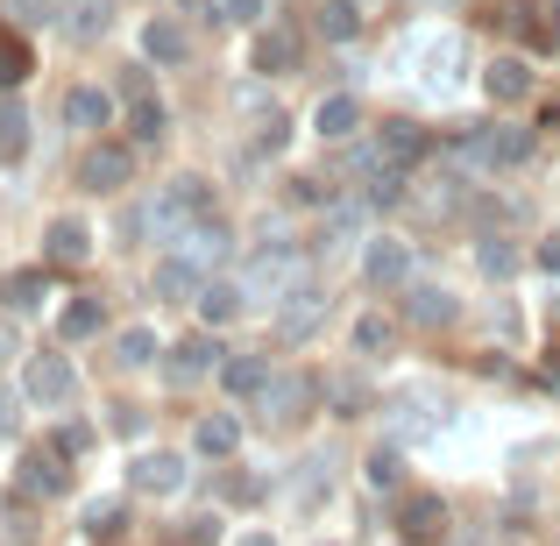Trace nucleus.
<instances>
[{
	"label": "nucleus",
	"mask_w": 560,
	"mask_h": 546,
	"mask_svg": "<svg viewBox=\"0 0 560 546\" xmlns=\"http://www.w3.org/2000/svg\"><path fill=\"white\" fill-rule=\"evenodd\" d=\"M22 391L36 397V405H71V391H79V369H71V356H28Z\"/></svg>",
	"instance_id": "3"
},
{
	"label": "nucleus",
	"mask_w": 560,
	"mask_h": 546,
	"mask_svg": "<svg viewBox=\"0 0 560 546\" xmlns=\"http://www.w3.org/2000/svg\"><path fill=\"white\" fill-rule=\"evenodd\" d=\"M107 426H114V433H142V411H136V405H114Z\"/></svg>",
	"instance_id": "40"
},
{
	"label": "nucleus",
	"mask_w": 560,
	"mask_h": 546,
	"mask_svg": "<svg viewBox=\"0 0 560 546\" xmlns=\"http://www.w3.org/2000/svg\"><path fill=\"white\" fill-rule=\"evenodd\" d=\"M114 362H121V369L156 362V334L150 327H121V334H114Z\"/></svg>",
	"instance_id": "30"
},
{
	"label": "nucleus",
	"mask_w": 560,
	"mask_h": 546,
	"mask_svg": "<svg viewBox=\"0 0 560 546\" xmlns=\"http://www.w3.org/2000/svg\"><path fill=\"white\" fill-rule=\"evenodd\" d=\"M319 320H327V291L299 277V284H291L284 299H277V334H284V341H305V334H313Z\"/></svg>",
	"instance_id": "4"
},
{
	"label": "nucleus",
	"mask_w": 560,
	"mask_h": 546,
	"mask_svg": "<svg viewBox=\"0 0 560 546\" xmlns=\"http://www.w3.org/2000/svg\"><path fill=\"white\" fill-rule=\"evenodd\" d=\"M85 533H93V539H114V533H121V504H93V511H85Z\"/></svg>",
	"instance_id": "38"
},
{
	"label": "nucleus",
	"mask_w": 560,
	"mask_h": 546,
	"mask_svg": "<svg viewBox=\"0 0 560 546\" xmlns=\"http://www.w3.org/2000/svg\"><path fill=\"white\" fill-rule=\"evenodd\" d=\"M22 156H28V107L0 100V164H22Z\"/></svg>",
	"instance_id": "26"
},
{
	"label": "nucleus",
	"mask_w": 560,
	"mask_h": 546,
	"mask_svg": "<svg viewBox=\"0 0 560 546\" xmlns=\"http://www.w3.org/2000/svg\"><path fill=\"white\" fill-rule=\"evenodd\" d=\"M390 433L397 440H425V433H433V419H425L419 405H390Z\"/></svg>",
	"instance_id": "36"
},
{
	"label": "nucleus",
	"mask_w": 560,
	"mask_h": 546,
	"mask_svg": "<svg viewBox=\"0 0 560 546\" xmlns=\"http://www.w3.org/2000/svg\"><path fill=\"white\" fill-rule=\"evenodd\" d=\"M128 490H142V497H178L185 490V462H178V454H136V462H128Z\"/></svg>",
	"instance_id": "6"
},
{
	"label": "nucleus",
	"mask_w": 560,
	"mask_h": 546,
	"mask_svg": "<svg viewBox=\"0 0 560 546\" xmlns=\"http://www.w3.org/2000/svg\"><path fill=\"white\" fill-rule=\"evenodd\" d=\"M164 191L185 206L191 220H206V213H213V191H206V178H178V185H164Z\"/></svg>",
	"instance_id": "32"
},
{
	"label": "nucleus",
	"mask_w": 560,
	"mask_h": 546,
	"mask_svg": "<svg viewBox=\"0 0 560 546\" xmlns=\"http://www.w3.org/2000/svg\"><path fill=\"white\" fill-rule=\"evenodd\" d=\"M539 270L560 277V234H547V242H539Z\"/></svg>",
	"instance_id": "43"
},
{
	"label": "nucleus",
	"mask_w": 560,
	"mask_h": 546,
	"mask_svg": "<svg viewBox=\"0 0 560 546\" xmlns=\"http://www.w3.org/2000/svg\"><path fill=\"white\" fill-rule=\"evenodd\" d=\"M397 525H405L411 546H425V539L447 533V504H440V497H425V490H411L405 504H397Z\"/></svg>",
	"instance_id": "12"
},
{
	"label": "nucleus",
	"mask_w": 560,
	"mask_h": 546,
	"mask_svg": "<svg viewBox=\"0 0 560 546\" xmlns=\"http://www.w3.org/2000/svg\"><path fill=\"white\" fill-rule=\"evenodd\" d=\"M242 546H270V533H248V539H242Z\"/></svg>",
	"instance_id": "44"
},
{
	"label": "nucleus",
	"mask_w": 560,
	"mask_h": 546,
	"mask_svg": "<svg viewBox=\"0 0 560 546\" xmlns=\"http://www.w3.org/2000/svg\"><path fill=\"white\" fill-rule=\"evenodd\" d=\"M362 476H370V490H405V454H397V448H376Z\"/></svg>",
	"instance_id": "31"
},
{
	"label": "nucleus",
	"mask_w": 560,
	"mask_h": 546,
	"mask_svg": "<svg viewBox=\"0 0 560 546\" xmlns=\"http://www.w3.org/2000/svg\"><path fill=\"white\" fill-rule=\"evenodd\" d=\"M476 263H482V277H511V270H518V248H511V242H497V234H490V242L476 248Z\"/></svg>",
	"instance_id": "33"
},
{
	"label": "nucleus",
	"mask_w": 560,
	"mask_h": 546,
	"mask_svg": "<svg viewBox=\"0 0 560 546\" xmlns=\"http://www.w3.org/2000/svg\"><path fill=\"white\" fill-rule=\"evenodd\" d=\"M419 156H425V128H411V121H383V128H376V164L411 171Z\"/></svg>",
	"instance_id": "17"
},
{
	"label": "nucleus",
	"mask_w": 560,
	"mask_h": 546,
	"mask_svg": "<svg viewBox=\"0 0 560 546\" xmlns=\"http://www.w3.org/2000/svg\"><path fill=\"white\" fill-rule=\"evenodd\" d=\"M482 85H490V100H497V107H511V100H525V93H533V65H525V57H497V65L482 71Z\"/></svg>",
	"instance_id": "23"
},
{
	"label": "nucleus",
	"mask_w": 560,
	"mask_h": 546,
	"mask_svg": "<svg viewBox=\"0 0 560 546\" xmlns=\"http://www.w3.org/2000/svg\"><path fill=\"white\" fill-rule=\"evenodd\" d=\"M405 313L419 327H447V320H462V299L447 284H405Z\"/></svg>",
	"instance_id": "15"
},
{
	"label": "nucleus",
	"mask_w": 560,
	"mask_h": 546,
	"mask_svg": "<svg viewBox=\"0 0 560 546\" xmlns=\"http://www.w3.org/2000/svg\"><path fill=\"white\" fill-rule=\"evenodd\" d=\"M57 28L71 43H100L114 28V0H71V8H57Z\"/></svg>",
	"instance_id": "14"
},
{
	"label": "nucleus",
	"mask_w": 560,
	"mask_h": 546,
	"mask_svg": "<svg viewBox=\"0 0 560 546\" xmlns=\"http://www.w3.org/2000/svg\"><path fill=\"white\" fill-rule=\"evenodd\" d=\"M14 483H22L28 497H65L71 490V468H65V454H57V448H36V454H22Z\"/></svg>",
	"instance_id": "7"
},
{
	"label": "nucleus",
	"mask_w": 560,
	"mask_h": 546,
	"mask_svg": "<svg viewBox=\"0 0 560 546\" xmlns=\"http://www.w3.org/2000/svg\"><path fill=\"white\" fill-rule=\"evenodd\" d=\"M185 539H191V546H213V539H220V519H191Z\"/></svg>",
	"instance_id": "42"
},
{
	"label": "nucleus",
	"mask_w": 560,
	"mask_h": 546,
	"mask_svg": "<svg viewBox=\"0 0 560 546\" xmlns=\"http://www.w3.org/2000/svg\"><path fill=\"white\" fill-rule=\"evenodd\" d=\"M178 248H185L191 263H199V270H213V263H228V256H234V234L220 228L213 213H206V220H191V228L178 234Z\"/></svg>",
	"instance_id": "11"
},
{
	"label": "nucleus",
	"mask_w": 560,
	"mask_h": 546,
	"mask_svg": "<svg viewBox=\"0 0 560 546\" xmlns=\"http://www.w3.org/2000/svg\"><path fill=\"white\" fill-rule=\"evenodd\" d=\"M142 57H150V65H185L191 57V36H185L178 14H150V22H142Z\"/></svg>",
	"instance_id": "9"
},
{
	"label": "nucleus",
	"mask_w": 560,
	"mask_h": 546,
	"mask_svg": "<svg viewBox=\"0 0 560 546\" xmlns=\"http://www.w3.org/2000/svg\"><path fill=\"white\" fill-rule=\"evenodd\" d=\"M327 405H341V419H362V405H370V397H362L355 376H327Z\"/></svg>",
	"instance_id": "34"
},
{
	"label": "nucleus",
	"mask_w": 560,
	"mask_h": 546,
	"mask_svg": "<svg viewBox=\"0 0 560 546\" xmlns=\"http://www.w3.org/2000/svg\"><path fill=\"white\" fill-rule=\"evenodd\" d=\"M171 383H199V376H213V369H220V341H213V334H185V341L178 348H171Z\"/></svg>",
	"instance_id": "10"
},
{
	"label": "nucleus",
	"mask_w": 560,
	"mask_h": 546,
	"mask_svg": "<svg viewBox=\"0 0 560 546\" xmlns=\"http://www.w3.org/2000/svg\"><path fill=\"white\" fill-rule=\"evenodd\" d=\"M0 14H8L14 28H36V22H50L57 8H50V0H0Z\"/></svg>",
	"instance_id": "37"
},
{
	"label": "nucleus",
	"mask_w": 560,
	"mask_h": 546,
	"mask_svg": "<svg viewBox=\"0 0 560 546\" xmlns=\"http://www.w3.org/2000/svg\"><path fill=\"white\" fill-rule=\"evenodd\" d=\"M191 305H199V320H206V327H228V320L248 305V291H242V284H220V277H206Z\"/></svg>",
	"instance_id": "24"
},
{
	"label": "nucleus",
	"mask_w": 560,
	"mask_h": 546,
	"mask_svg": "<svg viewBox=\"0 0 560 546\" xmlns=\"http://www.w3.org/2000/svg\"><path fill=\"white\" fill-rule=\"evenodd\" d=\"M299 65V36L291 28H262L256 36V71H291Z\"/></svg>",
	"instance_id": "28"
},
{
	"label": "nucleus",
	"mask_w": 560,
	"mask_h": 546,
	"mask_svg": "<svg viewBox=\"0 0 560 546\" xmlns=\"http://www.w3.org/2000/svg\"><path fill=\"white\" fill-rule=\"evenodd\" d=\"M313 22H319V36L348 43V36L362 28V14H355V0H319V14H313Z\"/></svg>",
	"instance_id": "29"
},
{
	"label": "nucleus",
	"mask_w": 560,
	"mask_h": 546,
	"mask_svg": "<svg viewBox=\"0 0 560 546\" xmlns=\"http://www.w3.org/2000/svg\"><path fill=\"white\" fill-rule=\"evenodd\" d=\"M164 136H171V114H164V100H156V93L128 100V142H136V150H156Z\"/></svg>",
	"instance_id": "21"
},
{
	"label": "nucleus",
	"mask_w": 560,
	"mask_h": 546,
	"mask_svg": "<svg viewBox=\"0 0 560 546\" xmlns=\"http://www.w3.org/2000/svg\"><path fill=\"white\" fill-rule=\"evenodd\" d=\"M28 71H36V57H28V43L14 36V22H0V93H8V85H22Z\"/></svg>",
	"instance_id": "27"
},
{
	"label": "nucleus",
	"mask_w": 560,
	"mask_h": 546,
	"mask_svg": "<svg viewBox=\"0 0 560 546\" xmlns=\"http://www.w3.org/2000/svg\"><path fill=\"white\" fill-rule=\"evenodd\" d=\"M355 348H362V356H383V348H390V320H383V313H362L355 320Z\"/></svg>",
	"instance_id": "35"
},
{
	"label": "nucleus",
	"mask_w": 560,
	"mask_h": 546,
	"mask_svg": "<svg viewBox=\"0 0 560 546\" xmlns=\"http://www.w3.org/2000/svg\"><path fill=\"white\" fill-rule=\"evenodd\" d=\"M79 185L85 191H121L136 185V142H93L79 156Z\"/></svg>",
	"instance_id": "1"
},
{
	"label": "nucleus",
	"mask_w": 560,
	"mask_h": 546,
	"mask_svg": "<svg viewBox=\"0 0 560 546\" xmlns=\"http://www.w3.org/2000/svg\"><path fill=\"white\" fill-rule=\"evenodd\" d=\"M313 397H319V383H305V376H277V369H270V383L256 391V411H262L270 426H299Z\"/></svg>",
	"instance_id": "2"
},
{
	"label": "nucleus",
	"mask_w": 560,
	"mask_h": 546,
	"mask_svg": "<svg viewBox=\"0 0 560 546\" xmlns=\"http://www.w3.org/2000/svg\"><path fill=\"white\" fill-rule=\"evenodd\" d=\"M142 93H150V71H142V65L121 71V100H142Z\"/></svg>",
	"instance_id": "41"
},
{
	"label": "nucleus",
	"mask_w": 560,
	"mask_h": 546,
	"mask_svg": "<svg viewBox=\"0 0 560 546\" xmlns=\"http://www.w3.org/2000/svg\"><path fill=\"white\" fill-rule=\"evenodd\" d=\"M85 440H93V433H85V426H65V433H57L50 448H57V454H85Z\"/></svg>",
	"instance_id": "39"
},
{
	"label": "nucleus",
	"mask_w": 560,
	"mask_h": 546,
	"mask_svg": "<svg viewBox=\"0 0 560 546\" xmlns=\"http://www.w3.org/2000/svg\"><path fill=\"white\" fill-rule=\"evenodd\" d=\"M65 121L85 128V136L114 128V93H100V85H71V93H65Z\"/></svg>",
	"instance_id": "16"
},
{
	"label": "nucleus",
	"mask_w": 560,
	"mask_h": 546,
	"mask_svg": "<svg viewBox=\"0 0 560 546\" xmlns=\"http://www.w3.org/2000/svg\"><path fill=\"white\" fill-rule=\"evenodd\" d=\"M191 448L213 454V462H228V454L242 448V419H234V411H206V419L191 426Z\"/></svg>",
	"instance_id": "20"
},
{
	"label": "nucleus",
	"mask_w": 560,
	"mask_h": 546,
	"mask_svg": "<svg viewBox=\"0 0 560 546\" xmlns=\"http://www.w3.org/2000/svg\"><path fill=\"white\" fill-rule=\"evenodd\" d=\"M313 128H319L327 142H348V136L362 128V100H355V93H327V100L313 107Z\"/></svg>",
	"instance_id": "19"
},
{
	"label": "nucleus",
	"mask_w": 560,
	"mask_h": 546,
	"mask_svg": "<svg viewBox=\"0 0 560 546\" xmlns=\"http://www.w3.org/2000/svg\"><path fill=\"white\" fill-rule=\"evenodd\" d=\"M150 284H156V299H199V284H206V270H199V263H191L185 256V248H178V256H164V263H156V277H150Z\"/></svg>",
	"instance_id": "18"
},
{
	"label": "nucleus",
	"mask_w": 560,
	"mask_h": 546,
	"mask_svg": "<svg viewBox=\"0 0 560 546\" xmlns=\"http://www.w3.org/2000/svg\"><path fill=\"white\" fill-rule=\"evenodd\" d=\"M547 128H560V100H553V107H547Z\"/></svg>",
	"instance_id": "45"
},
{
	"label": "nucleus",
	"mask_w": 560,
	"mask_h": 546,
	"mask_svg": "<svg viewBox=\"0 0 560 546\" xmlns=\"http://www.w3.org/2000/svg\"><path fill=\"white\" fill-rule=\"evenodd\" d=\"M100 327H107V305L100 299H71L65 313H57V341H93Z\"/></svg>",
	"instance_id": "25"
},
{
	"label": "nucleus",
	"mask_w": 560,
	"mask_h": 546,
	"mask_svg": "<svg viewBox=\"0 0 560 546\" xmlns=\"http://www.w3.org/2000/svg\"><path fill=\"white\" fill-rule=\"evenodd\" d=\"M270 383V356H220V391L228 397H256Z\"/></svg>",
	"instance_id": "22"
},
{
	"label": "nucleus",
	"mask_w": 560,
	"mask_h": 546,
	"mask_svg": "<svg viewBox=\"0 0 560 546\" xmlns=\"http://www.w3.org/2000/svg\"><path fill=\"white\" fill-rule=\"evenodd\" d=\"M362 277H370V284H411V242L376 234V242L362 248Z\"/></svg>",
	"instance_id": "8"
},
{
	"label": "nucleus",
	"mask_w": 560,
	"mask_h": 546,
	"mask_svg": "<svg viewBox=\"0 0 560 546\" xmlns=\"http://www.w3.org/2000/svg\"><path fill=\"white\" fill-rule=\"evenodd\" d=\"M511 546H518V539H511Z\"/></svg>",
	"instance_id": "46"
},
{
	"label": "nucleus",
	"mask_w": 560,
	"mask_h": 546,
	"mask_svg": "<svg viewBox=\"0 0 560 546\" xmlns=\"http://www.w3.org/2000/svg\"><path fill=\"white\" fill-rule=\"evenodd\" d=\"M43 256H50L57 270H79V263L93 256V228H85V220H50V234H43Z\"/></svg>",
	"instance_id": "13"
},
{
	"label": "nucleus",
	"mask_w": 560,
	"mask_h": 546,
	"mask_svg": "<svg viewBox=\"0 0 560 546\" xmlns=\"http://www.w3.org/2000/svg\"><path fill=\"white\" fill-rule=\"evenodd\" d=\"M533 128H504V121H497V128H482V136L476 142H468V156H476V164H525V156H533Z\"/></svg>",
	"instance_id": "5"
}]
</instances>
